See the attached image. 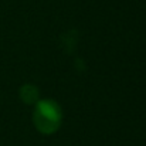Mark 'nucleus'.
Returning <instances> with one entry per match:
<instances>
[{
  "instance_id": "obj_1",
  "label": "nucleus",
  "mask_w": 146,
  "mask_h": 146,
  "mask_svg": "<svg viewBox=\"0 0 146 146\" xmlns=\"http://www.w3.org/2000/svg\"><path fill=\"white\" fill-rule=\"evenodd\" d=\"M33 122L36 129L43 135L55 133L62 122L61 106L54 99H40L36 104L33 113Z\"/></svg>"
},
{
  "instance_id": "obj_2",
  "label": "nucleus",
  "mask_w": 146,
  "mask_h": 146,
  "mask_svg": "<svg viewBox=\"0 0 146 146\" xmlns=\"http://www.w3.org/2000/svg\"><path fill=\"white\" fill-rule=\"evenodd\" d=\"M19 95L21 98V101L27 105H34L40 101V91L36 85L33 84H24L20 91H19Z\"/></svg>"
}]
</instances>
